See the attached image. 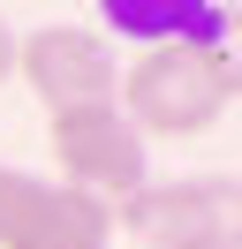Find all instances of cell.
Returning a JSON list of instances; mask_svg holds the SVG:
<instances>
[{
  "instance_id": "1",
  "label": "cell",
  "mask_w": 242,
  "mask_h": 249,
  "mask_svg": "<svg viewBox=\"0 0 242 249\" xmlns=\"http://www.w3.org/2000/svg\"><path fill=\"white\" fill-rule=\"evenodd\" d=\"M114 113L136 136H204L235 113V53L227 46H144L114 83Z\"/></svg>"
},
{
  "instance_id": "2",
  "label": "cell",
  "mask_w": 242,
  "mask_h": 249,
  "mask_svg": "<svg viewBox=\"0 0 242 249\" xmlns=\"http://www.w3.org/2000/svg\"><path fill=\"white\" fill-rule=\"evenodd\" d=\"M114 227H129L144 249H235V234H242V189H235V174L144 181L129 204H114Z\"/></svg>"
},
{
  "instance_id": "3",
  "label": "cell",
  "mask_w": 242,
  "mask_h": 249,
  "mask_svg": "<svg viewBox=\"0 0 242 249\" xmlns=\"http://www.w3.org/2000/svg\"><path fill=\"white\" fill-rule=\"evenodd\" d=\"M45 151H53V166H60V189H76V196L106 204V212H114V204H129L136 189L151 181V166H144V136H136L114 106L53 113V121H45Z\"/></svg>"
},
{
  "instance_id": "4",
  "label": "cell",
  "mask_w": 242,
  "mask_h": 249,
  "mask_svg": "<svg viewBox=\"0 0 242 249\" xmlns=\"http://www.w3.org/2000/svg\"><path fill=\"white\" fill-rule=\"evenodd\" d=\"M15 76L38 91L45 121H53V113L114 106L121 61L106 53V38H99V31H83V23H38L30 38H15Z\"/></svg>"
},
{
  "instance_id": "5",
  "label": "cell",
  "mask_w": 242,
  "mask_h": 249,
  "mask_svg": "<svg viewBox=\"0 0 242 249\" xmlns=\"http://www.w3.org/2000/svg\"><path fill=\"white\" fill-rule=\"evenodd\" d=\"M0 249H114V212L60 181L15 174L0 181Z\"/></svg>"
},
{
  "instance_id": "6",
  "label": "cell",
  "mask_w": 242,
  "mask_h": 249,
  "mask_svg": "<svg viewBox=\"0 0 242 249\" xmlns=\"http://www.w3.org/2000/svg\"><path fill=\"white\" fill-rule=\"evenodd\" d=\"M106 23L144 46H227V8H182V0H106Z\"/></svg>"
},
{
  "instance_id": "7",
  "label": "cell",
  "mask_w": 242,
  "mask_h": 249,
  "mask_svg": "<svg viewBox=\"0 0 242 249\" xmlns=\"http://www.w3.org/2000/svg\"><path fill=\"white\" fill-rule=\"evenodd\" d=\"M15 76V31H8V16H0V83Z\"/></svg>"
},
{
  "instance_id": "8",
  "label": "cell",
  "mask_w": 242,
  "mask_h": 249,
  "mask_svg": "<svg viewBox=\"0 0 242 249\" xmlns=\"http://www.w3.org/2000/svg\"><path fill=\"white\" fill-rule=\"evenodd\" d=\"M0 181H8V159H0Z\"/></svg>"
}]
</instances>
